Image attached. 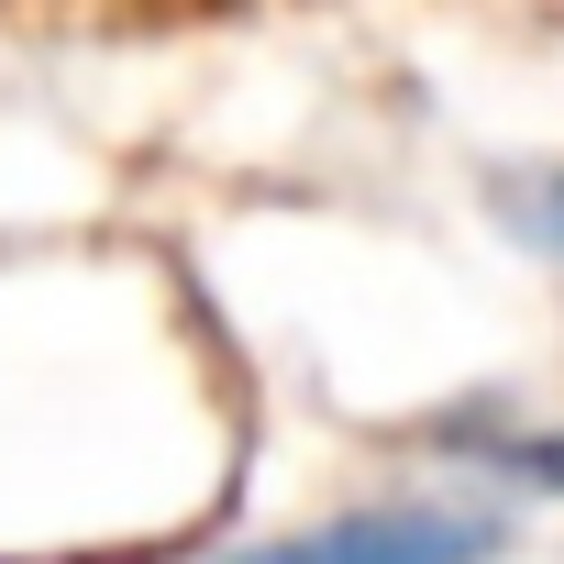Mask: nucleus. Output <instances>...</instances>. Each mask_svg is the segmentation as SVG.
I'll use <instances>...</instances> for the list:
<instances>
[{
  "label": "nucleus",
  "mask_w": 564,
  "mask_h": 564,
  "mask_svg": "<svg viewBox=\"0 0 564 564\" xmlns=\"http://www.w3.org/2000/svg\"><path fill=\"white\" fill-rule=\"evenodd\" d=\"M487 553H498V520H465V509H344L311 531L243 542L221 564H487Z\"/></svg>",
  "instance_id": "nucleus-1"
},
{
  "label": "nucleus",
  "mask_w": 564,
  "mask_h": 564,
  "mask_svg": "<svg viewBox=\"0 0 564 564\" xmlns=\"http://www.w3.org/2000/svg\"><path fill=\"white\" fill-rule=\"evenodd\" d=\"M498 465H520V476H542V487H564V432H520V443H487Z\"/></svg>",
  "instance_id": "nucleus-2"
},
{
  "label": "nucleus",
  "mask_w": 564,
  "mask_h": 564,
  "mask_svg": "<svg viewBox=\"0 0 564 564\" xmlns=\"http://www.w3.org/2000/svg\"><path fill=\"white\" fill-rule=\"evenodd\" d=\"M520 221H531V232H542V243L564 254V166H542V188L520 199Z\"/></svg>",
  "instance_id": "nucleus-3"
}]
</instances>
